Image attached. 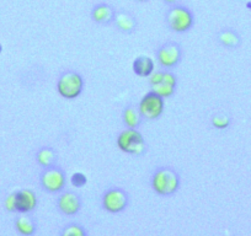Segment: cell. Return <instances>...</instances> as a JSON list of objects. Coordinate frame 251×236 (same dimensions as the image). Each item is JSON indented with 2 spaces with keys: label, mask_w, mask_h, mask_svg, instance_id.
Segmentation results:
<instances>
[{
  "label": "cell",
  "mask_w": 251,
  "mask_h": 236,
  "mask_svg": "<svg viewBox=\"0 0 251 236\" xmlns=\"http://www.w3.org/2000/svg\"><path fill=\"white\" fill-rule=\"evenodd\" d=\"M151 189L161 197L175 194L180 189V175L170 166H160L151 175Z\"/></svg>",
  "instance_id": "1"
},
{
  "label": "cell",
  "mask_w": 251,
  "mask_h": 236,
  "mask_svg": "<svg viewBox=\"0 0 251 236\" xmlns=\"http://www.w3.org/2000/svg\"><path fill=\"white\" fill-rule=\"evenodd\" d=\"M165 24L175 33H186L195 25V15L187 6L171 5L165 13Z\"/></svg>",
  "instance_id": "2"
},
{
  "label": "cell",
  "mask_w": 251,
  "mask_h": 236,
  "mask_svg": "<svg viewBox=\"0 0 251 236\" xmlns=\"http://www.w3.org/2000/svg\"><path fill=\"white\" fill-rule=\"evenodd\" d=\"M116 144L121 151L133 156L144 155L148 149L143 134L133 128H126L121 132L116 138Z\"/></svg>",
  "instance_id": "3"
},
{
  "label": "cell",
  "mask_w": 251,
  "mask_h": 236,
  "mask_svg": "<svg viewBox=\"0 0 251 236\" xmlns=\"http://www.w3.org/2000/svg\"><path fill=\"white\" fill-rule=\"evenodd\" d=\"M84 90V79L75 71H63L57 80V93L66 100H75Z\"/></svg>",
  "instance_id": "4"
},
{
  "label": "cell",
  "mask_w": 251,
  "mask_h": 236,
  "mask_svg": "<svg viewBox=\"0 0 251 236\" xmlns=\"http://www.w3.org/2000/svg\"><path fill=\"white\" fill-rule=\"evenodd\" d=\"M67 184L66 172L58 165L43 168L40 175V185L48 193H59Z\"/></svg>",
  "instance_id": "5"
},
{
  "label": "cell",
  "mask_w": 251,
  "mask_h": 236,
  "mask_svg": "<svg viewBox=\"0 0 251 236\" xmlns=\"http://www.w3.org/2000/svg\"><path fill=\"white\" fill-rule=\"evenodd\" d=\"M138 110L143 119L155 121L163 116L165 110V100L154 91H149L139 101Z\"/></svg>",
  "instance_id": "6"
},
{
  "label": "cell",
  "mask_w": 251,
  "mask_h": 236,
  "mask_svg": "<svg viewBox=\"0 0 251 236\" xmlns=\"http://www.w3.org/2000/svg\"><path fill=\"white\" fill-rule=\"evenodd\" d=\"M181 59H182V48L174 41L165 42L156 50V61L159 66L166 71H171L177 67Z\"/></svg>",
  "instance_id": "7"
},
{
  "label": "cell",
  "mask_w": 251,
  "mask_h": 236,
  "mask_svg": "<svg viewBox=\"0 0 251 236\" xmlns=\"http://www.w3.org/2000/svg\"><path fill=\"white\" fill-rule=\"evenodd\" d=\"M128 206V193L120 187L107 189L102 196V207L111 214H118Z\"/></svg>",
  "instance_id": "8"
},
{
  "label": "cell",
  "mask_w": 251,
  "mask_h": 236,
  "mask_svg": "<svg viewBox=\"0 0 251 236\" xmlns=\"http://www.w3.org/2000/svg\"><path fill=\"white\" fill-rule=\"evenodd\" d=\"M57 208L59 209L60 213L67 216L75 215L81 209L80 197L75 192H63L57 198Z\"/></svg>",
  "instance_id": "9"
},
{
  "label": "cell",
  "mask_w": 251,
  "mask_h": 236,
  "mask_svg": "<svg viewBox=\"0 0 251 236\" xmlns=\"http://www.w3.org/2000/svg\"><path fill=\"white\" fill-rule=\"evenodd\" d=\"M117 10L107 3H99L91 9V20L102 26H108L113 24Z\"/></svg>",
  "instance_id": "10"
},
{
  "label": "cell",
  "mask_w": 251,
  "mask_h": 236,
  "mask_svg": "<svg viewBox=\"0 0 251 236\" xmlns=\"http://www.w3.org/2000/svg\"><path fill=\"white\" fill-rule=\"evenodd\" d=\"M113 25H115V27L117 28L120 32L125 33V35H131V33L137 31L138 21H137L136 16L132 13H129V11L118 10L117 13H116Z\"/></svg>",
  "instance_id": "11"
},
{
  "label": "cell",
  "mask_w": 251,
  "mask_h": 236,
  "mask_svg": "<svg viewBox=\"0 0 251 236\" xmlns=\"http://www.w3.org/2000/svg\"><path fill=\"white\" fill-rule=\"evenodd\" d=\"M16 212L20 213H30L37 207V197L31 189H21L15 193Z\"/></svg>",
  "instance_id": "12"
},
{
  "label": "cell",
  "mask_w": 251,
  "mask_h": 236,
  "mask_svg": "<svg viewBox=\"0 0 251 236\" xmlns=\"http://www.w3.org/2000/svg\"><path fill=\"white\" fill-rule=\"evenodd\" d=\"M217 41L219 45L228 49H238L241 46V36L234 28H222L217 33Z\"/></svg>",
  "instance_id": "13"
},
{
  "label": "cell",
  "mask_w": 251,
  "mask_h": 236,
  "mask_svg": "<svg viewBox=\"0 0 251 236\" xmlns=\"http://www.w3.org/2000/svg\"><path fill=\"white\" fill-rule=\"evenodd\" d=\"M133 68L134 74L139 78H149L151 74L154 73L155 69V64L154 61L148 55H139L133 61Z\"/></svg>",
  "instance_id": "14"
},
{
  "label": "cell",
  "mask_w": 251,
  "mask_h": 236,
  "mask_svg": "<svg viewBox=\"0 0 251 236\" xmlns=\"http://www.w3.org/2000/svg\"><path fill=\"white\" fill-rule=\"evenodd\" d=\"M122 121L126 128H133L138 129L141 127L142 122H143V117H142L141 112H139L138 107L128 105L126 106L125 110L122 112Z\"/></svg>",
  "instance_id": "15"
},
{
  "label": "cell",
  "mask_w": 251,
  "mask_h": 236,
  "mask_svg": "<svg viewBox=\"0 0 251 236\" xmlns=\"http://www.w3.org/2000/svg\"><path fill=\"white\" fill-rule=\"evenodd\" d=\"M36 161L42 168L57 165L58 154L50 146H41L36 153Z\"/></svg>",
  "instance_id": "16"
},
{
  "label": "cell",
  "mask_w": 251,
  "mask_h": 236,
  "mask_svg": "<svg viewBox=\"0 0 251 236\" xmlns=\"http://www.w3.org/2000/svg\"><path fill=\"white\" fill-rule=\"evenodd\" d=\"M16 230L23 236H32L36 233V224L30 216L21 215L15 221Z\"/></svg>",
  "instance_id": "17"
},
{
  "label": "cell",
  "mask_w": 251,
  "mask_h": 236,
  "mask_svg": "<svg viewBox=\"0 0 251 236\" xmlns=\"http://www.w3.org/2000/svg\"><path fill=\"white\" fill-rule=\"evenodd\" d=\"M211 124L213 128L218 129V131H223L230 127L231 124V118L229 117L226 113H217L212 117Z\"/></svg>",
  "instance_id": "18"
},
{
  "label": "cell",
  "mask_w": 251,
  "mask_h": 236,
  "mask_svg": "<svg viewBox=\"0 0 251 236\" xmlns=\"http://www.w3.org/2000/svg\"><path fill=\"white\" fill-rule=\"evenodd\" d=\"M60 236H88V233L80 224L72 223L64 226Z\"/></svg>",
  "instance_id": "19"
},
{
  "label": "cell",
  "mask_w": 251,
  "mask_h": 236,
  "mask_svg": "<svg viewBox=\"0 0 251 236\" xmlns=\"http://www.w3.org/2000/svg\"><path fill=\"white\" fill-rule=\"evenodd\" d=\"M151 91H154L155 94H158L159 96H161V97L165 100V98L171 97V96L175 94L176 86L169 85V84H165V83H161V84H159V85L151 86Z\"/></svg>",
  "instance_id": "20"
},
{
  "label": "cell",
  "mask_w": 251,
  "mask_h": 236,
  "mask_svg": "<svg viewBox=\"0 0 251 236\" xmlns=\"http://www.w3.org/2000/svg\"><path fill=\"white\" fill-rule=\"evenodd\" d=\"M71 184L74 187L80 189V187H84L88 184V179H86V176L83 172H74L71 177Z\"/></svg>",
  "instance_id": "21"
},
{
  "label": "cell",
  "mask_w": 251,
  "mask_h": 236,
  "mask_svg": "<svg viewBox=\"0 0 251 236\" xmlns=\"http://www.w3.org/2000/svg\"><path fill=\"white\" fill-rule=\"evenodd\" d=\"M5 208L8 209L9 212H16V198L15 193L10 194V196L6 198L5 201Z\"/></svg>",
  "instance_id": "22"
},
{
  "label": "cell",
  "mask_w": 251,
  "mask_h": 236,
  "mask_svg": "<svg viewBox=\"0 0 251 236\" xmlns=\"http://www.w3.org/2000/svg\"><path fill=\"white\" fill-rule=\"evenodd\" d=\"M180 0H163V3H165L166 5H176Z\"/></svg>",
  "instance_id": "23"
},
{
  "label": "cell",
  "mask_w": 251,
  "mask_h": 236,
  "mask_svg": "<svg viewBox=\"0 0 251 236\" xmlns=\"http://www.w3.org/2000/svg\"><path fill=\"white\" fill-rule=\"evenodd\" d=\"M136 1H138V3H147L149 0H136Z\"/></svg>",
  "instance_id": "24"
},
{
  "label": "cell",
  "mask_w": 251,
  "mask_h": 236,
  "mask_svg": "<svg viewBox=\"0 0 251 236\" xmlns=\"http://www.w3.org/2000/svg\"><path fill=\"white\" fill-rule=\"evenodd\" d=\"M1 52H3V46L0 45V54H1Z\"/></svg>",
  "instance_id": "25"
},
{
  "label": "cell",
  "mask_w": 251,
  "mask_h": 236,
  "mask_svg": "<svg viewBox=\"0 0 251 236\" xmlns=\"http://www.w3.org/2000/svg\"><path fill=\"white\" fill-rule=\"evenodd\" d=\"M246 6H248V8H251V3H248V4H246Z\"/></svg>",
  "instance_id": "26"
}]
</instances>
